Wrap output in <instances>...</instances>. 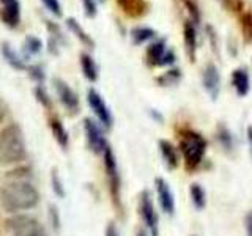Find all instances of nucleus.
<instances>
[{"instance_id": "nucleus-1", "label": "nucleus", "mask_w": 252, "mask_h": 236, "mask_svg": "<svg viewBox=\"0 0 252 236\" xmlns=\"http://www.w3.org/2000/svg\"><path fill=\"white\" fill-rule=\"evenodd\" d=\"M39 203V192L30 181H8L0 187V206L8 214L33 209Z\"/></svg>"}, {"instance_id": "nucleus-2", "label": "nucleus", "mask_w": 252, "mask_h": 236, "mask_svg": "<svg viewBox=\"0 0 252 236\" xmlns=\"http://www.w3.org/2000/svg\"><path fill=\"white\" fill-rule=\"evenodd\" d=\"M27 157V145L22 128L8 123L0 129V165H18Z\"/></svg>"}, {"instance_id": "nucleus-3", "label": "nucleus", "mask_w": 252, "mask_h": 236, "mask_svg": "<svg viewBox=\"0 0 252 236\" xmlns=\"http://www.w3.org/2000/svg\"><path fill=\"white\" fill-rule=\"evenodd\" d=\"M178 149L185 159V165L188 170H195L203 161L207 153V140L192 129H183L178 137Z\"/></svg>"}, {"instance_id": "nucleus-4", "label": "nucleus", "mask_w": 252, "mask_h": 236, "mask_svg": "<svg viewBox=\"0 0 252 236\" xmlns=\"http://www.w3.org/2000/svg\"><path fill=\"white\" fill-rule=\"evenodd\" d=\"M5 228L11 236H47L38 219L29 214H11L5 220Z\"/></svg>"}, {"instance_id": "nucleus-5", "label": "nucleus", "mask_w": 252, "mask_h": 236, "mask_svg": "<svg viewBox=\"0 0 252 236\" xmlns=\"http://www.w3.org/2000/svg\"><path fill=\"white\" fill-rule=\"evenodd\" d=\"M102 156V164H104V170L107 175L109 181V191L110 197H112L114 203L117 206L122 205V178H120V172H118V164H117V157L112 151L110 145L104 149Z\"/></svg>"}, {"instance_id": "nucleus-6", "label": "nucleus", "mask_w": 252, "mask_h": 236, "mask_svg": "<svg viewBox=\"0 0 252 236\" xmlns=\"http://www.w3.org/2000/svg\"><path fill=\"white\" fill-rule=\"evenodd\" d=\"M139 214L142 217V222H144L147 232L152 236H158V233H159V219H158V212L155 208L152 194L148 191H144L139 197Z\"/></svg>"}, {"instance_id": "nucleus-7", "label": "nucleus", "mask_w": 252, "mask_h": 236, "mask_svg": "<svg viewBox=\"0 0 252 236\" xmlns=\"http://www.w3.org/2000/svg\"><path fill=\"white\" fill-rule=\"evenodd\" d=\"M87 102H89L92 112L94 114V117L98 118V121L102 128H106V129L112 128V124H114L112 112H110L109 106L106 104L104 98H102L94 88H90L89 91H87Z\"/></svg>"}, {"instance_id": "nucleus-8", "label": "nucleus", "mask_w": 252, "mask_h": 236, "mask_svg": "<svg viewBox=\"0 0 252 236\" xmlns=\"http://www.w3.org/2000/svg\"><path fill=\"white\" fill-rule=\"evenodd\" d=\"M84 132L87 139V145L92 149L94 154H102L104 149L109 147L104 132H102L101 126L93 121L92 118H85L84 120Z\"/></svg>"}, {"instance_id": "nucleus-9", "label": "nucleus", "mask_w": 252, "mask_h": 236, "mask_svg": "<svg viewBox=\"0 0 252 236\" xmlns=\"http://www.w3.org/2000/svg\"><path fill=\"white\" fill-rule=\"evenodd\" d=\"M52 84H54L55 93H57L60 102L66 107V110H69L71 114L79 112V106H81V104H79L77 93L71 88V87L65 81H62V79H59V77H55L52 81Z\"/></svg>"}, {"instance_id": "nucleus-10", "label": "nucleus", "mask_w": 252, "mask_h": 236, "mask_svg": "<svg viewBox=\"0 0 252 236\" xmlns=\"http://www.w3.org/2000/svg\"><path fill=\"white\" fill-rule=\"evenodd\" d=\"M155 189L158 195V203H159L162 212H165L167 216H173L175 214V197H173L169 183L164 178H156Z\"/></svg>"}, {"instance_id": "nucleus-11", "label": "nucleus", "mask_w": 252, "mask_h": 236, "mask_svg": "<svg viewBox=\"0 0 252 236\" xmlns=\"http://www.w3.org/2000/svg\"><path fill=\"white\" fill-rule=\"evenodd\" d=\"M202 85L205 91L210 94V98L215 101L219 96V90H220V74H219V69L210 63L207 65V68L203 69V74H202Z\"/></svg>"}, {"instance_id": "nucleus-12", "label": "nucleus", "mask_w": 252, "mask_h": 236, "mask_svg": "<svg viewBox=\"0 0 252 236\" xmlns=\"http://www.w3.org/2000/svg\"><path fill=\"white\" fill-rule=\"evenodd\" d=\"M159 153L164 164L167 165L169 169H177L180 165V151L178 148L169 140H159Z\"/></svg>"}, {"instance_id": "nucleus-13", "label": "nucleus", "mask_w": 252, "mask_h": 236, "mask_svg": "<svg viewBox=\"0 0 252 236\" xmlns=\"http://www.w3.org/2000/svg\"><path fill=\"white\" fill-rule=\"evenodd\" d=\"M0 52H2L3 59L6 60V63L10 65L11 68L18 69V71H27V65H26V59L22 57L21 54H18L13 46L8 43V41H3L2 46H0Z\"/></svg>"}, {"instance_id": "nucleus-14", "label": "nucleus", "mask_w": 252, "mask_h": 236, "mask_svg": "<svg viewBox=\"0 0 252 236\" xmlns=\"http://www.w3.org/2000/svg\"><path fill=\"white\" fill-rule=\"evenodd\" d=\"M232 87L240 98L246 96L251 90V77L244 68H238L232 73Z\"/></svg>"}, {"instance_id": "nucleus-15", "label": "nucleus", "mask_w": 252, "mask_h": 236, "mask_svg": "<svg viewBox=\"0 0 252 236\" xmlns=\"http://www.w3.org/2000/svg\"><path fill=\"white\" fill-rule=\"evenodd\" d=\"M0 19L5 24L6 27L16 29L21 22V5L19 2H14L10 5H5L0 10Z\"/></svg>"}, {"instance_id": "nucleus-16", "label": "nucleus", "mask_w": 252, "mask_h": 236, "mask_svg": "<svg viewBox=\"0 0 252 236\" xmlns=\"http://www.w3.org/2000/svg\"><path fill=\"white\" fill-rule=\"evenodd\" d=\"M117 5L122 8V11L129 18H140L147 13L145 0H115Z\"/></svg>"}, {"instance_id": "nucleus-17", "label": "nucleus", "mask_w": 252, "mask_h": 236, "mask_svg": "<svg viewBox=\"0 0 252 236\" xmlns=\"http://www.w3.org/2000/svg\"><path fill=\"white\" fill-rule=\"evenodd\" d=\"M49 129L52 132V136L55 139V142L63 148L66 149L69 145V136H68V131L66 128L63 126V123L59 120L57 117H51L49 118Z\"/></svg>"}, {"instance_id": "nucleus-18", "label": "nucleus", "mask_w": 252, "mask_h": 236, "mask_svg": "<svg viewBox=\"0 0 252 236\" xmlns=\"http://www.w3.org/2000/svg\"><path fill=\"white\" fill-rule=\"evenodd\" d=\"M183 38H185L186 52L189 55V59H191V61H194V59H195V49H197V31H195V27H194V24L191 21L185 22Z\"/></svg>"}, {"instance_id": "nucleus-19", "label": "nucleus", "mask_w": 252, "mask_h": 236, "mask_svg": "<svg viewBox=\"0 0 252 236\" xmlns=\"http://www.w3.org/2000/svg\"><path fill=\"white\" fill-rule=\"evenodd\" d=\"M165 52H167V47H165V39H158V41L152 43L148 46V49H147L148 63H150V65H153V66H159Z\"/></svg>"}, {"instance_id": "nucleus-20", "label": "nucleus", "mask_w": 252, "mask_h": 236, "mask_svg": "<svg viewBox=\"0 0 252 236\" xmlns=\"http://www.w3.org/2000/svg\"><path fill=\"white\" fill-rule=\"evenodd\" d=\"M81 68H82V73H84V77L87 79V81L90 82H96L98 81V65L96 61L93 60L92 55L89 54H81Z\"/></svg>"}, {"instance_id": "nucleus-21", "label": "nucleus", "mask_w": 252, "mask_h": 236, "mask_svg": "<svg viewBox=\"0 0 252 236\" xmlns=\"http://www.w3.org/2000/svg\"><path fill=\"white\" fill-rule=\"evenodd\" d=\"M216 140L218 144L220 145V148L224 149V151L230 153L233 151L235 148V139H233V134L232 131L227 128L224 124H219L216 128Z\"/></svg>"}, {"instance_id": "nucleus-22", "label": "nucleus", "mask_w": 252, "mask_h": 236, "mask_svg": "<svg viewBox=\"0 0 252 236\" xmlns=\"http://www.w3.org/2000/svg\"><path fill=\"white\" fill-rule=\"evenodd\" d=\"M66 27L69 29V31L71 33H74L77 38H79V41H81L84 46H87V47H94V41H93V38L87 33V31L82 29V26L79 24L74 18H68L66 19Z\"/></svg>"}, {"instance_id": "nucleus-23", "label": "nucleus", "mask_w": 252, "mask_h": 236, "mask_svg": "<svg viewBox=\"0 0 252 236\" xmlns=\"http://www.w3.org/2000/svg\"><path fill=\"white\" fill-rule=\"evenodd\" d=\"M41 51H43L41 39L33 35L26 36V39H24V43H22V57L24 59H29V57H33V55L41 54Z\"/></svg>"}, {"instance_id": "nucleus-24", "label": "nucleus", "mask_w": 252, "mask_h": 236, "mask_svg": "<svg viewBox=\"0 0 252 236\" xmlns=\"http://www.w3.org/2000/svg\"><path fill=\"white\" fill-rule=\"evenodd\" d=\"M129 36H131V41L134 46H140V44L150 41V39H155L156 31L150 27H134L131 30Z\"/></svg>"}, {"instance_id": "nucleus-25", "label": "nucleus", "mask_w": 252, "mask_h": 236, "mask_svg": "<svg viewBox=\"0 0 252 236\" xmlns=\"http://www.w3.org/2000/svg\"><path fill=\"white\" fill-rule=\"evenodd\" d=\"M189 197L195 209H203L207 206V192L199 183H192L189 187Z\"/></svg>"}, {"instance_id": "nucleus-26", "label": "nucleus", "mask_w": 252, "mask_h": 236, "mask_svg": "<svg viewBox=\"0 0 252 236\" xmlns=\"http://www.w3.org/2000/svg\"><path fill=\"white\" fill-rule=\"evenodd\" d=\"M6 178H10V181H30L32 178V169L27 165H19L14 167L6 173Z\"/></svg>"}, {"instance_id": "nucleus-27", "label": "nucleus", "mask_w": 252, "mask_h": 236, "mask_svg": "<svg viewBox=\"0 0 252 236\" xmlns=\"http://www.w3.org/2000/svg\"><path fill=\"white\" fill-rule=\"evenodd\" d=\"M51 187L54 194L59 197V199H65L66 195V191H65V184H63V181L60 178V173L57 169H52L51 172Z\"/></svg>"}, {"instance_id": "nucleus-28", "label": "nucleus", "mask_w": 252, "mask_h": 236, "mask_svg": "<svg viewBox=\"0 0 252 236\" xmlns=\"http://www.w3.org/2000/svg\"><path fill=\"white\" fill-rule=\"evenodd\" d=\"M180 79H181V69H169L167 73L158 77V84L161 87H169V85H175Z\"/></svg>"}, {"instance_id": "nucleus-29", "label": "nucleus", "mask_w": 252, "mask_h": 236, "mask_svg": "<svg viewBox=\"0 0 252 236\" xmlns=\"http://www.w3.org/2000/svg\"><path fill=\"white\" fill-rule=\"evenodd\" d=\"M240 26H241V31H243V36L246 39V43L252 41V13L246 11L241 14V19H240Z\"/></svg>"}, {"instance_id": "nucleus-30", "label": "nucleus", "mask_w": 252, "mask_h": 236, "mask_svg": "<svg viewBox=\"0 0 252 236\" xmlns=\"http://www.w3.org/2000/svg\"><path fill=\"white\" fill-rule=\"evenodd\" d=\"M27 73H29L32 81H33L36 85H43L44 84V81H46V71H44V68L41 65L35 63V65L27 66Z\"/></svg>"}, {"instance_id": "nucleus-31", "label": "nucleus", "mask_w": 252, "mask_h": 236, "mask_svg": "<svg viewBox=\"0 0 252 236\" xmlns=\"http://www.w3.org/2000/svg\"><path fill=\"white\" fill-rule=\"evenodd\" d=\"M33 93H35L36 101H38L43 107H46V109H51V107H52L51 96H49V93H47V90L44 88L43 85H36L35 88H33Z\"/></svg>"}, {"instance_id": "nucleus-32", "label": "nucleus", "mask_w": 252, "mask_h": 236, "mask_svg": "<svg viewBox=\"0 0 252 236\" xmlns=\"http://www.w3.org/2000/svg\"><path fill=\"white\" fill-rule=\"evenodd\" d=\"M49 222H51V227L54 228V232L60 230V225H62L60 211L55 205H49Z\"/></svg>"}, {"instance_id": "nucleus-33", "label": "nucleus", "mask_w": 252, "mask_h": 236, "mask_svg": "<svg viewBox=\"0 0 252 236\" xmlns=\"http://www.w3.org/2000/svg\"><path fill=\"white\" fill-rule=\"evenodd\" d=\"M183 3L188 8L189 14H191L192 22L194 24H199L200 22V10H199V5H197L195 0H183Z\"/></svg>"}, {"instance_id": "nucleus-34", "label": "nucleus", "mask_w": 252, "mask_h": 236, "mask_svg": "<svg viewBox=\"0 0 252 236\" xmlns=\"http://www.w3.org/2000/svg\"><path fill=\"white\" fill-rule=\"evenodd\" d=\"M43 5L46 6L47 11H51L55 18H60L62 16V5H60V0H41Z\"/></svg>"}, {"instance_id": "nucleus-35", "label": "nucleus", "mask_w": 252, "mask_h": 236, "mask_svg": "<svg viewBox=\"0 0 252 236\" xmlns=\"http://www.w3.org/2000/svg\"><path fill=\"white\" fill-rule=\"evenodd\" d=\"M82 6H84V13L87 18H94L98 14V5L96 0H82Z\"/></svg>"}, {"instance_id": "nucleus-36", "label": "nucleus", "mask_w": 252, "mask_h": 236, "mask_svg": "<svg viewBox=\"0 0 252 236\" xmlns=\"http://www.w3.org/2000/svg\"><path fill=\"white\" fill-rule=\"evenodd\" d=\"M173 63H175V54H173L172 51H167L159 66H170V65H173Z\"/></svg>"}, {"instance_id": "nucleus-37", "label": "nucleus", "mask_w": 252, "mask_h": 236, "mask_svg": "<svg viewBox=\"0 0 252 236\" xmlns=\"http://www.w3.org/2000/svg\"><path fill=\"white\" fill-rule=\"evenodd\" d=\"M244 228H246V236H252V211L244 217Z\"/></svg>"}, {"instance_id": "nucleus-38", "label": "nucleus", "mask_w": 252, "mask_h": 236, "mask_svg": "<svg viewBox=\"0 0 252 236\" xmlns=\"http://www.w3.org/2000/svg\"><path fill=\"white\" fill-rule=\"evenodd\" d=\"M106 236H120V233H118V228L115 227V224L110 222L107 227H106Z\"/></svg>"}, {"instance_id": "nucleus-39", "label": "nucleus", "mask_w": 252, "mask_h": 236, "mask_svg": "<svg viewBox=\"0 0 252 236\" xmlns=\"http://www.w3.org/2000/svg\"><path fill=\"white\" fill-rule=\"evenodd\" d=\"M6 114H8V107H6L5 102H3L2 99H0V123H3Z\"/></svg>"}, {"instance_id": "nucleus-40", "label": "nucleus", "mask_w": 252, "mask_h": 236, "mask_svg": "<svg viewBox=\"0 0 252 236\" xmlns=\"http://www.w3.org/2000/svg\"><path fill=\"white\" fill-rule=\"evenodd\" d=\"M150 117H152L153 120L162 123V115H161L159 112H158V110H150Z\"/></svg>"}, {"instance_id": "nucleus-41", "label": "nucleus", "mask_w": 252, "mask_h": 236, "mask_svg": "<svg viewBox=\"0 0 252 236\" xmlns=\"http://www.w3.org/2000/svg\"><path fill=\"white\" fill-rule=\"evenodd\" d=\"M246 136H248V144H249V149H251V154H252V126L248 128Z\"/></svg>"}, {"instance_id": "nucleus-42", "label": "nucleus", "mask_w": 252, "mask_h": 236, "mask_svg": "<svg viewBox=\"0 0 252 236\" xmlns=\"http://www.w3.org/2000/svg\"><path fill=\"white\" fill-rule=\"evenodd\" d=\"M2 2V5L5 6V5H10V3H14V2H18V0H0Z\"/></svg>"}, {"instance_id": "nucleus-43", "label": "nucleus", "mask_w": 252, "mask_h": 236, "mask_svg": "<svg viewBox=\"0 0 252 236\" xmlns=\"http://www.w3.org/2000/svg\"><path fill=\"white\" fill-rule=\"evenodd\" d=\"M136 236H148V233H147V230H142V228H140Z\"/></svg>"}, {"instance_id": "nucleus-44", "label": "nucleus", "mask_w": 252, "mask_h": 236, "mask_svg": "<svg viewBox=\"0 0 252 236\" xmlns=\"http://www.w3.org/2000/svg\"><path fill=\"white\" fill-rule=\"evenodd\" d=\"M99 2H104V0H99Z\"/></svg>"}]
</instances>
